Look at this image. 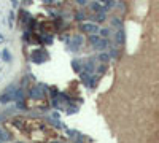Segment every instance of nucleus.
I'll return each mask as SVG.
<instances>
[{
    "mask_svg": "<svg viewBox=\"0 0 159 143\" xmlns=\"http://www.w3.org/2000/svg\"><path fill=\"white\" fill-rule=\"evenodd\" d=\"M30 61L34 64H43L45 61H48V54L45 50H34L30 54Z\"/></svg>",
    "mask_w": 159,
    "mask_h": 143,
    "instance_id": "nucleus-1",
    "label": "nucleus"
},
{
    "mask_svg": "<svg viewBox=\"0 0 159 143\" xmlns=\"http://www.w3.org/2000/svg\"><path fill=\"white\" fill-rule=\"evenodd\" d=\"M83 38L81 35H73L72 37V40L69 42V48H70V51L72 53H77V51H80V48L83 46Z\"/></svg>",
    "mask_w": 159,
    "mask_h": 143,
    "instance_id": "nucleus-2",
    "label": "nucleus"
},
{
    "mask_svg": "<svg viewBox=\"0 0 159 143\" xmlns=\"http://www.w3.org/2000/svg\"><path fill=\"white\" fill-rule=\"evenodd\" d=\"M80 29H81V32H85V34H97L99 32V27L96 22H81Z\"/></svg>",
    "mask_w": 159,
    "mask_h": 143,
    "instance_id": "nucleus-3",
    "label": "nucleus"
},
{
    "mask_svg": "<svg viewBox=\"0 0 159 143\" xmlns=\"http://www.w3.org/2000/svg\"><path fill=\"white\" fill-rule=\"evenodd\" d=\"M42 89H45L43 84H38L37 88H30L29 95H30L32 99H42V97H43V91H42Z\"/></svg>",
    "mask_w": 159,
    "mask_h": 143,
    "instance_id": "nucleus-4",
    "label": "nucleus"
},
{
    "mask_svg": "<svg viewBox=\"0 0 159 143\" xmlns=\"http://www.w3.org/2000/svg\"><path fill=\"white\" fill-rule=\"evenodd\" d=\"M92 46H94V50H97V51H104V50H107V46H108V40L100 37L97 42L92 43Z\"/></svg>",
    "mask_w": 159,
    "mask_h": 143,
    "instance_id": "nucleus-5",
    "label": "nucleus"
},
{
    "mask_svg": "<svg viewBox=\"0 0 159 143\" xmlns=\"http://www.w3.org/2000/svg\"><path fill=\"white\" fill-rule=\"evenodd\" d=\"M83 65V69H85V72H88V73H92L96 70V62H94V59H88L85 64H81Z\"/></svg>",
    "mask_w": 159,
    "mask_h": 143,
    "instance_id": "nucleus-6",
    "label": "nucleus"
},
{
    "mask_svg": "<svg viewBox=\"0 0 159 143\" xmlns=\"http://www.w3.org/2000/svg\"><path fill=\"white\" fill-rule=\"evenodd\" d=\"M13 99H14V94H10V92H3L2 95H0V103H10Z\"/></svg>",
    "mask_w": 159,
    "mask_h": 143,
    "instance_id": "nucleus-7",
    "label": "nucleus"
},
{
    "mask_svg": "<svg viewBox=\"0 0 159 143\" xmlns=\"http://www.w3.org/2000/svg\"><path fill=\"white\" fill-rule=\"evenodd\" d=\"M124 38H126V35L123 32V29H118V32H116V43L118 45H123L124 43Z\"/></svg>",
    "mask_w": 159,
    "mask_h": 143,
    "instance_id": "nucleus-8",
    "label": "nucleus"
},
{
    "mask_svg": "<svg viewBox=\"0 0 159 143\" xmlns=\"http://www.w3.org/2000/svg\"><path fill=\"white\" fill-rule=\"evenodd\" d=\"M97 61H99V62H102V64H108V61H110V56H108V53H99V56H97Z\"/></svg>",
    "mask_w": 159,
    "mask_h": 143,
    "instance_id": "nucleus-9",
    "label": "nucleus"
},
{
    "mask_svg": "<svg viewBox=\"0 0 159 143\" xmlns=\"http://www.w3.org/2000/svg\"><path fill=\"white\" fill-rule=\"evenodd\" d=\"M81 64H83L81 61L73 59V61H72V69H73L75 72H77V73H78V72H81Z\"/></svg>",
    "mask_w": 159,
    "mask_h": 143,
    "instance_id": "nucleus-10",
    "label": "nucleus"
},
{
    "mask_svg": "<svg viewBox=\"0 0 159 143\" xmlns=\"http://www.w3.org/2000/svg\"><path fill=\"white\" fill-rule=\"evenodd\" d=\"M0 56L3 57V61H6V62H11V54H10V51H8V50H3Z\"/></svg>",
    "mask_w": 159,
    "mask_h": 143,
    "instance_id": "nucleus-11",
    "label": "nucleus"
},
{
    "mask_svg": "<svg viewBox=\"0 0 159 143\" xmlns=\"http://www.w3.org/2000/svg\"><path fill=\"white\" fill-rule=\"evenodd\" d=\"M111 26L116 27V29H123V22H121V19H118V18L111 19Z\"/></svg>",
    "mask_w": 159,
    "mask_h": 143,
    "instance_id": "nucleus-12",
    "label": "nucleus"
},
{
    "mask_svg": "<svg viewBox=\"0 0 159 143\" xmlns=\"http://www.w3.org/2000/svg\"><path fill=\"white\" fill-rule=\"evenodd\" d=\"M99 32H100V37H102V38H107V37H110V34H111L110 29H105V27H104V29H99Z\"/></svg>",
    "mask_w": 159,
    "mask_h": 143,
    "instance_id": "nucleus-13",
    "label": "nucleus"
},
{
    "mask_svg": "<svg viewBox=\"0 0 159 143\" xmlns=\"http://www.w3.org/2000/svg\"><path fill=\"white\" fill-rule=\"evenodd\" d=\"M8 138H10V135H8V133H6L5 130L0 129V143H2V141H6Z\"/></svg>",
    "mask_w": 159,
    "mask_h": 143,
    "instance_id": "nucleus-14",
    "label": "nucleus"
},
{
    "mask_svg": "<svg viewBox=\"0 0 159 143\" xmlns=\"http://www.w3.org/2000/svg\"><path fill=\"white\" fill-rule=\"evenodd\" d=\"M118 50H116V48H111V50H110V53H108V56H110V59H116V57H118Z\"/></svg>",
    "mask_w": 159,
    "mask_h": 143,
    "instance_id": "nucleus-15",
    "label": "nucleus"
},
{
    "mask_svg": "<svg viewBox=\"0 0 159 143\" xmlns=\"http://www.w3.org/2000/svg\"><path fill=\"white\" fill-rule=\"evenodd\" d=\"M75 18H77L78 21H85V19H86V13H85V11H78Z\"/></svg>",
    "mask_w": 159,
    "mask_h": 143,
    "instance_id": "nucleus-16",
    "label": "nucleus"
},
{
    "mask_svg": "<svg viewBox=\"0 0 159 143\" xmlns=\"http://www.w3.org/2000/svg\"><path fill=\"white\" fill-rule=\"evenodd\" d=\"M97 21H105V11H104V10H99V13H97Z\"/></svg>",
    "mask_w": 159,
    "mask_h": 143,
    "instance_id": "nucleus-17",
    "label": "nucleus"
},
{
    "mask_svg": "<svg viewBox=\"0 0 159 143\" xmlns=\"http://www.w3.org/2000/svg\"><path fill=\"white\" fill-rule=\"evenodd\" d=\"M16 107H18V108H21V110H26L24 100H16Z\"/></svg>",
    "mask_w": 159,
    "mask_h": 143,
    "instance_id": "nucleus-18",
    "label": "nucleus"
},
{
    "mask_svg": "<svg viewBox=\"0 0 159 143\" xmlns=\"http://www.w3.org/2000/svg\"><path fill=\"white\" fill-rule=\"evenodd\" d=\"M104 3H105L107 8H111V6H115V0H105Z\"/></svg>",
    "mask_w": 159,
    "mask_h": 143,
    "instance_id": "nucleus-19",
    "label": "nucleus"
},
{
    "mask_svg": "<svg viewBox=\"0 0 159 143\" xmlns=\"http://www.w3.org/2000/svg\"><path fill=\"white\" fill-rule=\"evenodd\" d=\"M77 110H78L77 107H72V108L69 107V108H67V113H69V114H70V113H77Z\"/></svg>",
    "mask_w": 159,
    "mask_h": 143,
    "instance_id": "nucleus-20",
    "label": "nucleus"
},
{
    "mask_svg": "<svg viewBox=\"0 0 159 143\" xmlns=\"http://www.w3.org/2000/svg\"><path fill=\"white\" fill-rule=\"evenodd\" d=\"M105 70H107V67H105V65H104V64H102V65H100V67H99V73H104V72H105Z\"/></svg>",
    "mask_w": 159,
    "mask_h": 143,
    "instance_id": "nucleus-21",
    "label": "nucleus"
},
{
    "mask_svg": "<svg viewBox=\"0 0 159 143\" xmlns=\"http://www.w3.org/2000/svg\"><path fill=\"white\" fill-rule=\"evenodd\" d=\"M92 10H94V11L97 10V11H99V10H102V8H100V5H99V3H92Z\"/></svg>",
    "mask_w": 159,
    "mask_h": 143,
    "instance_id": "nucleus-22",
    "label": "nucleus"
},
{
    "mask_svg": "<svg viewBox=\"0 0 159 143\" xmlns=\"http://www.w3.org/2000/svg\"><path fill=\"white\" fill-rule=\"evenodd\" d=\"M77 3H78V5H83V6H85V5L88 3V0H77Z\"/></svg>",
    "mask_w": 159,
    "mask_h": 143,
    "instance_id": "nucleus-23",
    "label": "nucleus"
},
{
    "mask_svg": "<svg viewBox=\"0 0 159 143\" xmlns=\"http://www.w3.org/2000/svg\"><path fill=\"white\" fill-rule=\"evenodd\" d=\"M59 116H61V114H59L58 111H56V113H53V118H56V119H59Z\"/></svg>",
    "mask_w": 159,
    "mask_h": 143,
    "instance_id": "nucleus-24",
    "label": "nucleus"
},
{
    "mask_svg": "<svg viewBox=\"0 0 159 143\" xmlns=\"http://www.w3.org/2000/svg\"><path fill=\"white\" fill-rule=\"evenodd\" d=\"M3 42H5V37H3L2 34H0V43H3Z\"/></svg>",
    "mask_w": 159,
    "mask_h": 143,
    "instance_id": "nucleus-25",
    "label": "nucleus"
},
{
    "mask_svg": "<svg viewBox=\"0 0 159 143\" xmlns=\"http://www.w3.org/2000/svg\"><path fill=\"white\" fill-rule=\"evenodd\" d=\"M43 2H45V3H53L54 0H43Z\"/></svg>",
    "mask_w": 159,
    "mask_h": 143,
    "instance_id": "nucleus-26",
    "label": "nucleus"
},
{
    "mask_svg": "<svg viewBox=\"0 0 159 143\" xmlns=\"http://www.w3.org/2000/svg\"><path fill=\"white\" fill-rule=\"evenodd\" d=\"M26 3H30V0H26Z\"/></svg>",
    "mask_w": 159,
    "mask_h": 143,
    "instance_id": "nucleus-27",
    "label": "nucleus"
},
{
    "mask_svg": "<svg viewBox=\"0 0 159 143\" xmlns=\"http://www.w3.org/2000/svg\"><path fill=\"white\" fill-rule=\"evenodd\" d=\"M99 2H102V3H104V2H105V0H99Z\"/></svg>",
    "mask_w": 159,
    "mask_h": 143,
    "instance_id": "nucleus-28",
    "label": "nucleus"
}]
</instances>
